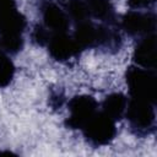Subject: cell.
I'll return each instance as SVG.
<instances>
[{"mask_svg": "<svg viewBox=\"0 0 157 157\" xmlns=\"http://www.w3.org/2000/svg\"><path fill=\"white\" fill-rule=\"evenodd\" d=\"M96 113L97 102L92 96H75L69 102V117L66 119V126L70 129H82Z\"/></svg>", "mask_w": 157, "mask_h": 157, "instance_id": "277c9868", "label": "cell"}, {"mask_svg": "<svg viewBox=\"0 0 157 157\" xmlns=\"http://www.w3.org/2000/svg\"><path fill=\"white\" fill-rule=\"evenodd\" d=\"M86 140L93 146L108 145L115 136V120L109 118L103 112H97L81 129Z\"/></svg>", "mask_w": 157, "mask_h": 157, "instance_id": "7a4b0ae2", "label": "cell"}, {"mask_svg": "<svg viewBox=\"0 0 157 157\" xmlns=\"http://www.w3.org/2000/svg\"><path fill=\"white\" fill-rule=\"evenodd\" d=\"M155 103L141 98L131 97L128 101L125 115L131 125V128L137 134H146L155 124Z\"/></svg>", "mask_w": 157, "mask_h": 157, "instance_id": "3957f363", "label": "cell"}, {"mask_svg": "<svg viewBox=\"0 0 157 157\" xmlns=\"http://www.w3.org/2000/svg\"><path fill=\"white\" fill-rule=\"evenodd\" d=\"M126 83L134 98L155 103L157 98V77L153 70L141 66H131L126 71Z\"/></svg>", "mask_w": 157, "mask_h": 157, "instance_id": "6da1fadb", "label": "cell"}, {"mask_svg": "<svg viewBox=\"0 0 157 157\" xmlns=\"http://www.w3.org/2000/svg\"><path fill=\"white\" fill-rule=\"evenodd\" d=\"M15 65L7 54L1 49L0 50V87H6L13 78Z\"/></svg>", "mask_w": 157, "mask_h": 157, "instance_id": "5bb4252c", "label": "cell"}, {"mask_svg": "<svg viewBox=\"0 0 157 157\" xmlns=\"http://www.w3.org/2000/svg\"><path fill=\"white\" fill-rule=\"evenodd\" d=\"M26 18L17 10L15 0H0V33L23 32Z\"/></svg>", "mask_w": 157, "mask_h": 157, "instance_id": "52a82bcc", "label": "cell"}, {"mask_svg": "<svg viewBox=\"0 0 157 157\" xmlns=\"http://www.w3.org/2000/svg\"><path fill=\"white\" fill-rule=\"evenodd\" d=\"M91 16L105 21L113 22L114 20V7L110 0H86Z\"/></svg>", "mask_w": 157, "mask_h": 157, "instance_id": "7c38bea8", "label": "cell"}, {"mask_svg": "<svg viewBox=\"0 0 157 157\" xmlns=\"http://www.w3.org/2000/svg\"><path fill=\"white\" fill-rule=\"evenodd\" d=\"M70 20H72L76 25L83 21H88L91 17L88 6L86 0H70L66 5V11Z\"/></svg>", "mask_w": 157, "mask_h": 157, "instance_id": "4fadbf2b", "label": "cell"}, {"mask_svg": "<svg viewBox=\"0 0 157 157\" xmlns=\"http://www.w3.org/2000/svg\"><path fill=\"white\" fill-rule=\"evenodd\" d=\"M123 29L130 36H148L155 32L156 17L152 13L141 11H129L121 18Z\"/></svg>", "mask_w": 157, "mask_h": 157, "instance_id": "8992f818", "label": "cell"}, {"mask_svg": "<svg viewBox=\"0 0 157 157\" xmlns=\"http://www.w3.org/2000/svg\"><path fill=\"white\" fill-rule=\"evenodd\" d=\"M0 50H1V47H0Z\"/></svg>", "mask_w": 157, "mask_h": 157, "instance_id": "e0dca14e", "label": "cell"}, {"mask_svg": "<svg viewBox=\"0 0 157 157\" xmlns=\"http://www.w3.org/2000/svg\"><path fill=\"white\" fill-rule=\"evenodd\" d=\"M49 54L58 61H65L77 55L81 50L74 38L69 37L66 32L53 33L47 43Z\"/></svg>", "mask_w": 157, "mask_h": 157, "instance_id": "ba28073f", "label": "cell"}, {"mask_svg": "<svg viewBox=\"0 0 157 157\" xmlns=\"http://www.w3.org/2000/svg\"><path fill=\"white\" fill-rule=\"evenodd\" d=\"M126 105H128L126 97L123 93L117 92V93H112L105 97L102 104V108H103L102 112L117 121L125 114Z\"/></svg>", "mask_w": 157, "mask_h": 157, "instance_id": "8fae6325", "label": "cell"}, {"mask_svg": "<svg viewBox=\"0 0 157 157\" xmlns=\"http://www.w3.org/2000/svg\"><path fill=\"white\" fill-rule=\"evenodd\" d=\"M155 0H128L129 5L134 9H145L148 7L151 4H153Z\"/></svg>", "mask_w": 157, "mask_h": 157, "instance_id": "2e32d148", "label": "cell"}, {"mask_svg": "<svg viewBox=\"0 0 157 157\" xmlns=\"http://www.w3.org/2000/svg\"><path fill=\"white\" fill-rule=\"evenodd\" d=\"M52 34H53V33H52L48 28H45L44 26H37V27L34 28L33 33H32V38H33V40H34L37 44L44 45V44L48 43V40H49V38H50Z\"/></svg>", "mask_w": 157, "mask_h": 157, "instance_id": "9a60e30c", "label": "cell"}, {"mask_svg": "<svg viewBox=\"0 0 157 157\" xmlns=\"http://www.w3.org/2000/svg\"><path fill=\"white\" fill-rule=\"evenodd\" d=\"M132 59L137 66L151 69L153 70L156 67L157 61V40L156 36L148 34L145 36L135 47Z\"/></svg>", "mask_w": 157, "mask_h": 157, "instance_id": "9c48e42d", "label": "cell"}, {"mask_svg": "<svg viewBox=\"0 0 157 157\" xmlns=\"http://www.w3.org/2000/svg\"><path fill=\"white\" fill-rule=\"evenodd\" d=\"M43 26L52 33L66 32L70 25L67 13L55 4H45L42 9Z\"/></svg>", "mask_w": 157, "mask_h": 157, "instance_id": "30bf717a", "label": "cell"}, {"mask_svg": "<svg viewBox=\"0 0 157 157\" xmlns=\"http://www.w3.org/2000/svg\"><path fill=\"white\" fill-rule=\"evenodd\" d=\"M72 38L82 50L108 43L112 39V34L107 27L97 26L88 20L76 25Z\"/></svg>", "mask_w": 157, "mask_h": 157, "instance_id": "5b68a950", "label": "cell"}]
</instances>
